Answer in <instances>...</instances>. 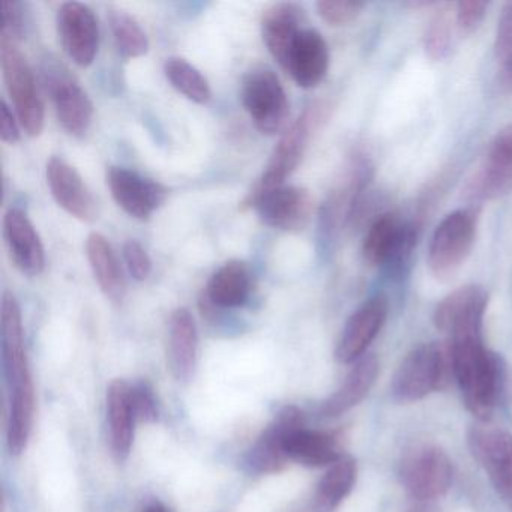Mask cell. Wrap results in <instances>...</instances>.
I'll return each mask as SVG.
<instances>
[{
  "label": "cell",
  "instance_id": "6da1fadb",
  "mask_svg": "<svg viewBox=\"0 0 512 512\" xmlns=\"http://www.w3.org/2000/svg\"><path fill=\"white\" fill-rule=\"evenodd\" d=\"M452 374L460 386L466 409L478 421L487 422L505 389V365L485 347L482 335L451 338Z\"/></svg>",
  "mask_w": 512,
  "mask_h": 512
},
{
  "label": "cell",
  "instance_id": "7a4b0ae2",
  "mask_svg": "<svg viewBox=\"0 0 512 512\" xmlns=\"http://www.w3.org/2000/svg\"><path fill=\"white\" fill-rule=\"evenodd\" d=\"M418 238L416 224L394 214L382 215L368 229L362 254L371 266H380L391 277L401 278L409 271Z\"/></svg>",
  "mask_w": 512,
  "mask_h": 512
},
{
  "label": "cell",
  "instance_id": "3957f363",
  "mask_svg": "<svg viewBox=\"0 0 512 512\" xmlns=\"http://www.w3.org/2000/svg\"><path fill=\"white\" fill-rule=\"evenodd\" d=\"M449 371L452 373L448 349L437 343L421 344L398 367L392 380V397L400 403L422 400L446 385Z\"/></svg>",
  "mask_w": 512,
  "mask_h": 512
},
{
  "label": "cell",
  "instance_id": "277c9868",
  "mask_svg": "<svg viewBox=\"0 0 512 512\" xmlns=\"http://www.w3.org/2000/svg\"><path fill=\"white\" fill-rule=\"evenodd\" d=\"M0 59L5 85L13 101L14 112L28 136L38 137L44 130L46 113L37 88L34 71L17 43L0 37Z\"/></svg>",
  "mask_w": 512,
  "mask_h": 512
},
{
  "label": "cell",
  "instance_id": "5b68a950",
  "mask_svg": "<svg viewBox=\"0 0 512 512\" xmlns=\"http://www.w3.org/2000/svg\"><path fill=\"white\" fill-rule=\"evenodd\" d=\"M41 80L62 128L71 136H85L94 118V104L76 77L56 59L47 58L41 65Z\"/></svg>",
  "mask_w": 512,
  "mask_h": 512
},
{
  "label": "cell",
  "instance_id": "8992f818",
  "mask_svg": "<svg viewBox=\"0 0 512 512\" xmlns=\"http://www.w3.org/2000/svg\"><path fill=\"white\" fill-rule=\"evenodd\" d=\"M476 236V212L458 209L446 215L431 236L428 265L437 278L452 277L472 251Z\"/></svg>",
  "mask_w": 512,
  "mask_h": 512
},
{
  "label": "cell",
  "instance_id": "52a82bcc",
  "mask_svg": "<svg viewBox=\"0 0 512 512\" xmlns=\"http://www.w3.org/2000/svg\"><path fill=\"white\" fill-rule=\"evenodd\" d=\"M242 104L260 133L275 136L287 130L289 100L274 71L257 68L248 73L242 85Z\"/></svg>",
  "mask_w": 512,
  "mask_h": 512
},
{
  "label": "cell",
  "instance_id": "ba28073f",
  "mask_svg": "<svg viewBox=\"0 0 512 512\" xmlns=\"http://www.w3.org/2000/svg\"><path fill=\"white\" fill-rule=\"evenodd\" d=\"M323 109L325 107L313 104L302 113V116H299L298 121L287 127L272 152L271 160H269L262 178L259 179L251 193H262V191L284 185L286 179L295 172L296 167L301 163L302 157L307 151L311 134L323 119Z\"/></svg>",
  "mask_w": 512,
  "mask_h": 512
},
{
  "label": "cell",
  "instance_id": "9c48e42d",
  "mask_svg": "<svg viewBox=\"0 0 512 512\" xmlns=\"http://www.w3.org/2000/svg\"><path fill=\"white\" fill-rule=\"evenodd\" d=\"M242 206L256 209L266 226L283 232L304 229L313 212L310 193L304 188L286 184L262 193H250Z\"/></svg>",
  "mask_w": 512,
  "mask_h": 512
},
{
  "label": "cell",
  "instance_id": "30bf717a",
  "mask_svg": "<svg viewBox=\"0 0 512 512\" xmlns=\"http://www.w3.org/2000/svg\"><path fill=\"white\" fill-rule=\"evenodd\" d=\"M452 475L451 458L439 446H419L401 464V481L418 500L443 496L451 487Z\"/></svg>",
  "mask_w": 512,
  "mask_h": 512
},
{
  "label": "cell",
  "instance_id": "8fae6325",
  "mask_svg": "<svg viewBox=\"0 0 512 512\" xmlns=\"http://www.w3.org/2000/svg\"><path fill=\"white\" fill-rule=\"evenodd\" d=\"M467 442L497 493L512 505V434L490 425H475Z\"/></svg>",
  "mask_w": 512,
  "mask_h": 512
},
{
  "label": "cell",
  "instance_id": "7c38bea8",
  "mask_svg": "<svg viewBox=\"0 0 512 512\" xmlns=\"http://www.w3.org/2000/svg\"><path fill=\"white\" fill-rule=\"evenodd\" d=\"M56 25L68 58L82 68L94 64L100 49V25L94 11L80 2H65L59 8Z\"/></svg>",
  "mask_w": 512,
  "mask_h": 512
},
{
  "label": "cell",
  "instance_id": "4fadbf2b",
  "mask_svg": "<svg viewBox=\"0 0 512 512\" xmlns=\"http://www.w3.org/2000/svg\"><path fill=\"white\" fill-rule=\"evenodd\" d=\"M488 293L484 287L470 286L446 296L434 310V325L451 338L482 335Z\"/></svg>",
  "mask_w": 512,
  "mask_h": 512
},
{
  "label": "cell",
  "instance_id": "5bb4252c",
  "mask_svg": "<svg viewBox=\"0 0 512 512\" xmlns=\"http://www.w3.org/2000/svg\"><path fill=\"white\" fill-rule=\"evenodd\" d=\"M107 185L119 208L137 220H149L166 202L167 188L160 182L143 178L139 173L125 167H110L107 170Z\"/></svg>",
  "mask_w": 512,
  "mask_h": 512
},
{
  "label": "cell",
  "instance_id": "9a60e30c",
  "mask_svg": "<svg viewBox=\"0 0 512 512\" xmlns=\"http://www.w3.org/2000/svg\"><path fill=\"white\" fill-rule=\"evenodd\" d=\"M388 311V299L383 295H377L365 301L349 317L341 332L337 350H335L337 361L341 364L358 362L385 325Z\"/></svg>",
  "mask_w": 512,
  "mask_h": 512
},
{
  "label": "cell",
  "instance_id": "2e32d148",
  "mask_svg": "<svg viewBox=\"0 0 512 512\" xmlns=\"http://www.w3.org/2000/svg\"><path fill=\"white\" fill-rule=\"evenodd\" d=\"M47 184L59 206L71 217L92 223L98 215L97 200L80 173L61 157L50 158L47 163Z\"/></svg>",
  "mask_w": 512,
  "mask_h": 512
},
{
  "label": "cell",
  "instance_id": "e0dca14e",
  "mask_svg": "<svg viewBox=\"0 0 512 512\" xmlns=\"http://www.w3.org/2000/svg\"><path fill=\"white\" fill-rule=\"evenodd\" d=\"M4 233L17 269L28 277H38L46 268V251L28 214L23 209L11 208L5 215Z\"/></svg>",
  "mask_w": 512,
  "mask_h": 512
},
{
  "label": "cell",
  "instance_id": "ac0fdd59",
  "mask_svg": "<svg viewBox=\"0 0 512 512\" xmlns=\"http://www.w3.org/2000/svg\"><path fill=\"white\" fill-rule=\"evenodd\" d=\"M512 188V124L494 140L484 167L469 185L470 197L490 200Z\"/></svg>",
  "mask_w": 512,
  "mask_h": 512
},
{
  "label": "cell",
  "instance_id": "d6986e66",
  "mask_svg": "<svg viewBox=\"0 0 512 512\" xmlns=\"http://www.w3.org/2000/svg\"><path fill=\"white\" fill-rule=\"evenodd\" d=\"M301 425H304L302 413L296 407H284L251 448L247 458L251 470L257 473L280 472L289 460L284 448L287 433Z\"/></svg>",
  "mask_w": 512,
  "mask_h": 512
},
{
  "label": "cell",
  "instance_id": "ffe728a7",
  "mask_svg": "<svg viewBox=\"0 0 512 512\" xmlns=\"http://www.w3.org/2000/svg\"><path fill=\"white\" fill-rule=\"evenodd\" d=\"M329 68V49L325 38L314 29H302L293 43L284 70L302 89L322 83Z\"/></svg>",
  "mask_w": 512,
  "mask_h": 512
},
{
  "label": "cell",
  "instance_id": "44dd1931",
  "mask_svg": "<svg viewBox=\"0 0 512 512\" xmlns=\"http://www.w3.org/2000/svg\"><path fill=\"white\" fill-rule=\"evenodd\" d=\"M304 11L295 4L272 5L262 17V38L272 58L286 67L290 50L301 34Z\"/></svg>",
  "mask_w": 512,
  "mask_h": 512
},
{
  "label": "cell",
  "instance_id": "7402d4cb",
  "mask_svg": "<svg viewBox=\"0 0 512 512\" xmlns=\"http://www.w3.org/2000/svg\"><path fill=\"white\" fill-rule=\"evenodd\" d=\"M253 292V274L242 260H230L212 275L205 299L214 308H239L247 304Z\"/></svg>",
  "mask_w": 512,
  "mask_h": 512
},
{
  "label": "cell",
  "instance_id": "603a6c76",
  "mask_svg": "<svg viewBox=\"0 0 512 512\" xmlns=\"http://www.w3.org/2000/svg\"><path fill=\"white\" fill-rule=\"evenodd\" d=\"M107 415L110 424V442L116 460H127L133 446L134 415L131 386L124 380H113L107 391Z\"/></svg>",
  "mask_w": 512,
  "mask_h": 512
},
{
  "label": "cell",
  "instance_id": "cb8c5ba5",
  "mask_svg": "<svg viewBox=\"0 0 512 512\" xmlns=\"http://www.w3.org/2000/svg\"><path fill=\"white\" fill-rule=\"evenodd\" d=\"M379 374V362L376 356L365 355L356 362L355 367L347 374L346 380L337 392L320 406V415L326 418H335L343 415L347 410L358 406L376 383Z\"/></svg>",
  "mask_w": 512,
  "mask_h": 512
},
{
  "label": "cell",
  "instance_id": "d4e9b609",
  "mask_svg": "<svg viewBox=\"0 0 512 512\" xmlns=\"http://www.w3.org/2000/svg\"><path fill=\"white\" fill-rule=\"evenodd\" d=\"M199 349V335L193 314L187 308L173 311L169 325V362L176 379L193 376Z\"/></svg>",
  "mask_w": 512,
  "mask_h": 512
},
{
  "label": "cell",
  "instance_id": "484cf974",
  "mask_svg": "<svg viewBox=\"0 0 512 512\" xmlns=\"http://www.w3.org/2000/svg\"><path fill=\"white\" fill-rule=\"evenodd\" d=\"M284 448L289 460L308 467L331 466L343 457L332 434L307 430L304 425L287 433Z\"/></svg>",
  "mask_w": 512,
  "mask_h": 512
},
{
  "label": "cell",
  "instance_id": "4316f807",
  "mask_svg": "<svg viewBox=\"0 0 512 512\" xmlns=\"http://www.w3.org/2000/svg\"><path fill=\"white\" fill-rule=\"evenodd\" d=\"M86 256L104 295L112 301H122L127 283L118 256L106 236L91 233L86 241Z\"/></svg>",
  "mask_w": 512,
  "mask_h": 512
},
{
  "label": "cell",
  "instance_id": "83f0119b",
  "mask_svg": "<svg viewBox=\"0 0 512 512\" xmlns=\"http://www.w3.org/2000/svg\"><path fill=\"white\" fill-rule=\"evenodd\" d=\"M355 460L341 457L329 466L328 472L320 479L314 494V512H334L344 499L349 496L356 482Z\"/></svg>",
  "mask_w": 512,
  "mask_h": 512
},
{
  "label": "cell",
  "instance_id": "f1b7e54d",
  "mask_svg": "<svg viewBox=\"0 0 512 512\" xmlns=\"http://www.w3.org/2000/svg\"><path fill=\"white\" fill-rule=\"evenodd\" d=\"M167 80L179 94L197 104H208L212 97L211 86L206 77L190 62L182 58L167 59L164 65Z\"/></svg>",
  "mask_w": 512,
  "mask_h": 512
},
{
  "label": "cell",
  "instance_id": "f546056e",
  "mask_svg": "<svg viewBox=\"0 0 512 512\" xmlns=\"http://www.w3.org/2000/svg\"><path fill=\"white\" fill-rule=\"evenodd\" d=\"M109 23L116 49L125 59L140 58L148 53V35L134 17L125 11L112 10L109 13Z\"/></svg>",
  "mask_w": 512,
  "mask_h": 512
},
{
  "label": "cell",
  "instance_id": "4dcf8cb0",
  "mask_svg": "<svg viewBox=\"0 0 512 512\" xmlns=\"http://www.w3.org/2000/svg\"><path fill=\"white\" fill-rule=\"evenodd\" d=\"M454 28H457L455 17L452 19L446 7L431 20L425 34V52L431 59L442 61L448 58L454 47Z\"/></svg>",
  "mask_w": 512,
  "mask_h": 512
},
{
  "label": "cell",
  "instance_id": "1f68e13d",
  "mask_svg": "<svg viewBox=\"0 0 512 512\" xmlns=\"http://www.w3.org/2000/svg\"><path fill=\"white\" fill-rule=\"evenodd\" d=\"M316 7L323 22L329 26H344L356 20L364 4L358 0H322Z\"/></svg>",
  "mask_w": 512,
  "mask_h": 512
},
{
  "label": "cell",
  "instance_id": "d6a6232c",
  "mask_svg": "<svg viewBox=\"0 0 512 512\" xmlns=\"http://www.w3.org/2000/svg\"><path fill=\"white\" fill-rule=\"evenodd\" d=\"M25 7L17 0H7L2 4V37L19 43L26 35L28 29Z\"/></svg>",
  "mask_w": 512,
  "mask_h": 512
},
{
  "label": "cell",
  "instance_id": "836d02e7",
  "mask_svg": "<svg viewBox=\"0 0 512 512\" xmlns=\"http://www.w3.org/2000/svg\"><path fill=\"white\" fill-rule=\"evenodd\" d=\"M488 7L490 4L481 2V0L458 2L455 5V23H457L458 31L464 35L473 34L487 16Z\"/></svg>",
  "mask_w": 512,
  "mask_h": 512
},
{
  "label": "cell",
  "instance_id": "e575fe53",
  "mask_svg": "<svg viewBox=\"0 0 512 512\" xmlns=\"http://www.w3.org/2000/svg\"><path fill=\"white\" fill-rule=\"evenodd\" d=\"M122 254H124L128 272H130L134 280L145 281L151 275V257H149L148 251L143 248L139 241L130 239V241L125 242Z\"/></svg>",
  "mask_w": 512,
  "mask_h": 512
},
{
  "label": "cell",
  "instance_id": "d590c367",
  "mask_svg": "<svg viewBox=\"0 0 512 512\" xmlns=\"http://www.w3.org/2000/svg\"><path fill=\"white\" fill-rule=\"evenodd\" d=\"M131 401H133L134 415L140 421L152 422L157 419L158 409L152 389L146 383L131 388Z\"/></svg>",
  "mask_w": 512,
  "mask_h": 512
},
{
  "label": "cell",
  "instance_id": "8d00e7d4",
  "mask_svg": "<svg viewBox=\"0 0 512 512\" xmlns=\"http://www.w3.org/2000/svg\"><path fill=\"white\" fill-rule=\"evenodd\" d=\"M494 52L502 61L512 55V2H508L503 7L499 22H497Z\"/></svg>",
  "mask_w": 512,
  "mask_h": 512
},
{
  "label": "cell",
  "instance_id": "74e56055",
  "mask_svg": "<svg viewBox=\"0 0 512 512\" xmlns=\"http://www.w3.org/2000/svg\"><path fill=\"white\" fill-rule=\"evenodd\" d=\"M0 139L7 145H16L20 142V128L17 124V116L8 106L7 101L0 103Z\"/></svg>",
  "mask_w": 512,
  "mask_h": 512
},
{
  "label": "cell",
  "instance_id": "f35d334b",
  "mask_svg": "<svg viewBox=\"0 0 512 512\" xmlns=\"http://www.w3.org/2000/svg\"><path fill=\"white\" fill-rule=\"evenodd\" d=\"M500 82L506 89L512 91V55L503 61L502 74H500Z\"/></svg>",
  "mask_w": 512,
  "mask_h": 512
},
{
  "label": "cell",
  "instance_id": "ab89813d",
  "mask_svg": "<svg viewBox=\"0 0 512 512\" xmlns=\"http://www.w3.org/2000/svg\"><path fill=\"white\" fill-rule=\"evenodd\" d=\"M146 512H166V509H164L161 505H152L149 506L148 511Z\"/></svg>",
  "mask_w": 512,
  "mask_h": 512
}]
</instances>
